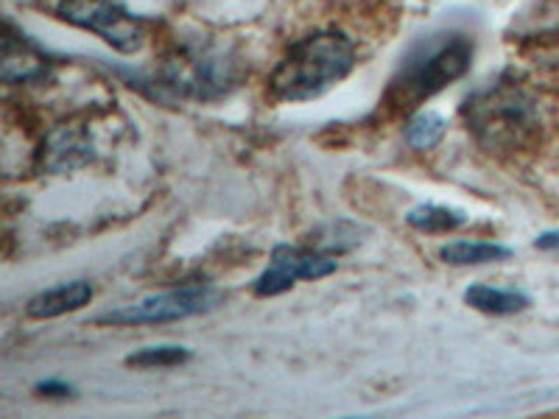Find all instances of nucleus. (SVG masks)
Returning <instances> with one entry per match:
<instances>
[{"label": "nucleus", "instance_id": "1", "mask_svg": "<svg viewBox=\"0 0 559 419\" xmlns=\"http://www.w3.org/2000/svg\"><path fill=\"white\" fill-rule=\"evenodd\" d=\"M467 132L487 152H523L540 140L537 98L515 79H496L462 104Z\"/></svg>", "mask_w": 559, "mask_h": 419}, {"label": "nucleus", "instance_id": "2", "mask_svg": "<svg viewBox=\"0 0 559 419\" xmlns=\"http://www.w3.org/2000/svg\"><path fill=\"white\" fill-rule=\"evenodd\" d=\"M473 64V43L464 34H431L408 48L401 68L383 93V104L394 112H412L419 104L437 96Z\"/></svg>", "mask_w": 559, "mask_h": 419}, {"label": "nucleus", "instance_id": "3", "mask_svg": "<svg viewBox=\"0 0 559 419\" xmlns=\"http://www.w3.org/2000/svg\"><path fill=\"white\" fill-rule=\"evenodd\" d=\"M356 68V45L338 32H317L288 48L269 79L277 101H308L342 82Z\"/></svg>", "mask_w": 559, "mask_h": 419}, {"label": "nucleus", "instance_id": "4", "mask_svg": "<svg viewBox=\"0 0 559 419\" xmlns=\"http://www.w3.org/2000/svg\"><path fill=\"white\" fill-rule=\"evenodd\" d=\"M243 79V62L227 43L193 39L177 45L159 68V84L179 98L213 101L227 96Z\"/></svg>", "mask_w": 559, "mask_h": 419}, {"label": "nucleus", "instance_id": "5", "mask_svg": "<svg viewBox=\"0 0 559 419\" xmlns=\"http://www.w3.org/2000/svg\"><path fill=\"white\" fill-rule=\"evenodd\" d=\"M57 14L70 26L98 34L115 51L134 53L146 43L143 20L129 14L118 0H59Z\"/></svg>", "mask_w": 559, "mask_h": 419}, {"label": "nucleus", "instance_id": "6", "mask_svg": "<svg viewBox=\"0 0 559 419\" xmlns=\"http://www.w3.org/2000/svg\"><path fill=\"white\" fill-rule=\"evenodd\" d=\"M224 302V294L213 286H182L174 291L157 294L134 306L102 313L98 324H166L207 313Z\"/></svg>", "mask_w": 559, "mask_h": 419}, {"label": "nucleus", "instance_id": "7", "mask_svg": "<svg viewBox=\"0 0 559 419\" xmlns=\"http://www.w3.org/2000/svg\"><path fill=\"white\" fill-rule=\"evenodd\" d=\"M336 272V261L331 254H322L317 249L302 247H274L272 261L263 268V274L254 279V294L258 297H277L294 288L297 279H322Z\"/></svg>", "mask_w": 559, "mask_h": 419}, {"label": "nucleus", "instance_id": "8", "mask_svg": "<svg viewBox=\"0 0 559 419\" xmlns=\"http://www.w3.org/2000/svg\"><path fill=\"white\" fill-rule=\"evenodd\" d=\"M93 159V143H90L87 129L79 123H62L45 134L43 148L37 154V163L48 173H64L73 168L87 166Z\"/></svg>", "mask_w": 559, "mask_h": 419}, {"label": "nucleus", "instance_id": "9", "mask_svg": "<svg viewBox=\"0 0 559 419\" xmlns=\"http://www.w3.org/2000/svg\"><path fill=\"white\" fill-rule=\"evenodd\" d=\"M0 76L9 84L37 82V79L48 76V59L23 34H14L12 28H7V37H3V59H0Z\"/></svg>", "mask_w": 559, "mask_h": 419}, {"label": "nucleus", "instance_id": "10", "mask_svg": "<svg viewBox=\"0 0 559 419\" xmlns=\"http://www.w3.org/2000/svg\"><path fill=\"white\" fill-rule=\"evenodd\" d=\"M90 299H93V286L87 279H73V283H62V286L37 294L28 302L26 313L32 319H57L70 311H79V308L87 306Z\"/></svg>", "mask_w": 559, "mask_h": 419}, {"label": "nucleus", "instance_id": "11", "mask_svg": "<svg viewBox=\"0 0 559 419\" xmlns=\"http://www.w3.org/2000/svg\"><path fill=\"white\" fill-rule=\"evenodd\" d=\"M464 302L489 316H509V313H521L528 308V297L523 291L492 286H471L464 291Z\"/></svg>", "mask_w": 559, "mask_h": 419}, {"label": "nucleus", "instance_id": "12", "mask_svg": "<svg viewBox=\"0 0 559 419\" xmlns=\"http://www.w3.org/2000/svg\"><path fill=\"white\" fill-rule=\"evenodd\" d=\"M512 249L489 241H451L439 249V258L451 266H481V263L507 261Z\"/></svg>", "mask_w": 559, "mask_h": 419}, {"label": "nucleus", "instance_id": "13", "mask_svg": "<svg viewBox=\"0 0 559 419\" xmlns=\"http://www.w3.org/2000/svg\"><path fill=\"white\" fill-rule=\"evenodd\" d=\"M406 222L412 224L419 232H453V229L464 227L467 224V216L462 210L442 207V204H419L406 216Z\"/></svg>", "mask_w": 559, "mask_h": 419}, {"label": "nucleus", "instance_id": "14", "mask_svg": "<svg viewBox=\"0 0 559 419\" xmlns=\"http://www.w3.org/2000/svg\"><path fill=\"white\" fill-rule=\"evenodd\" d=\"M445 118L437 112H417L408 121L406 127V143L417 152H426V148H433L439 140L445 137Z\"/></svg>", "mask_w": 559, "mask_h": 419}, {"label": "nucleus", "instance_id": "15", "mask_svg": "<svg viewBox=\"0 0 559 419\" xmlns=\"http://www.w3.org/2000/svg\"><path fill=\"white\" fill-rule=\"evenodd\" d=\"M191 358V349L185 347H146L127 358L129 367H177Z\"/></svg>", "mask_w": 559, "mask_h": 419}, {"label": "nucleus", "instance_id": "16", "mask_svg": "<svg viewBox=\"0 0 559 419\" xmlns=\"http://www.w3.org/2000/svg\"><path fill=\"white\" fill-rule=\"evenodd\" d=\"M37 392L51 394V397H64V394H70L73 388H70L68 383H62V381H43V383H37Z\"/></svg>", "mask_w": 559, "mask_h": 419}, {"label": "nucleus", "instance_id": "17", "mask_svg": "<svg viewBox=\"0 0 559 419\" xmlns=\"http://www.w3.org/2000/svg\"><path fill=\"white\" fill-rule=\"evenodd\" d=\"M537 249H559V232H546V236L537 238V243H534Z\"/></svg>", "mask_w": 559, "mask_h": 419}]
</instances>
